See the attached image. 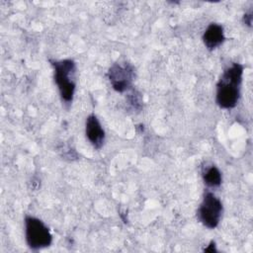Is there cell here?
<instances>
[{"instance_id": "obj_3", "label": "cell", "mask_w": 253, "mask_h": 253, "mask_svg": "<svg viewBox=\"0 0 253 253\" xmlns=\"http://www.w3.org/2000/svg\"><path fill=\"white\" fill-rule=\"evenodd\" d=\"M25 235L28 246L33 250L48 247L52 242V235L47 226L35 216L25 217Z\"/></svg>"}, {"instance_id": "obj_4", "label": "cell", "mask_w": 253, "mask_h": 253, "mask_svg": "<svg viewBox=\"0 0 253 253\" xmlns=\"http://www.w3.org/2000/svg\"><path fill=\"white\" fill-rule=\"evenodd\" d=\"M222 204L220 200L211 192L205 194L197 211V217L208 228H215L221 218Z\"/></svg>"}, {"instance_id": "obj_10", "label": "cell", "mask_w": 253, "mask_h": 253, "mask_svg": "<svg viewBox=\"0 0 253 253\" xmlns=\"http://www.w3.org/2000/svg\"><path fill=\"white\" fill-rule=\"evenodd\" d=\"M243 22L245 23V25H247L248 27L252 26V12L250 11L249 13L244 14L243 16Z\"/></svg>"}, {"instance_id": "obj_6", "label": "cell", "mask_w": 253, "mask_h": 253, "mask_svg": "<svg viewBox=\"0 0 253 253\" xmlns=\"http://www.w3.org/2000/svg\"><path fill=\"white\" fill-rule=\"evenodd\" d=\"M85 132L90 143L97 149L101 148L105 140V131L98 120V118L91 114L86 119Z\"/></svg>"}, {"instance_id": "obj_9", "label": "cell", "mask_w": 253, "mask_h": 253, "mask_svg": "<svg viewBox=\"0 0 253 253\" xmlns=\"http://www.w3.org/2000/svg\"><path fill=\"white\" fill-rule=\"evenodd\" d=\"M127 104L129 107L134 110L139 112L142 109V97L141 94L137 91H132L131 93L128 94L127 97Z\"/></svg>"}, {"instance_id": "obj_2", "label": "cell", "mask_w": 253, "mask_h": 253, "mask_svg": "<svg viewBox=\"0 0 253 253\" xmlns=\"http://www.w3.org/2000/svg\"><path fill=\"white\" fill-rule=\"evenodd\" d=\"M54 70V81L58 87L62 101L69 104L75 92L76 65L72 59L49 60Z\"/></svg>"}, {"instance_id": "obj_1", "label": "cell", "mask_w": 253, "mask_h": 253, "mask_svg": "<svg viewBox=\"0 0 253 253\" xmlns=\"http://www.w3.org/2000/svg\"><path fill=\"white\" fill-rule=\"evenodd\" d=\"M243 66L234 62L227 67L216 85L215 102L222 109H232L237 105L240 97Z\"/></svg>"}, {"instance_id": "obj_7", "label": "cell", "mask_w": 253, "mask_h": 253, "mask_svg": "<svg viewBox=\"0 0 253 253\" xmlns=\"http://www.w3.org/2000/svg\"><path fill=\"white\" fill-rule=\"evenodd\" d=\"M225 37L221 25L211 23L203 35V42L209 50H213L222 44Z\"/></svg>"}, {"instance_id": "obj_11", "label": "cell", "mask_w": 253, "mask_h": 253, "mask_svg": "<svg viewBox=\"0 0 253 253\" xmlns=\"http://www.w3.org/2000/svg\"><path fill=\"white\" fill-rule=\"evenodd\" d=\"M214 247H215V246H214V242H213V241H211L210 246H209L208 248H206L205 251H215V248H214Z\"/></svg>"}, {"instance_id": "obj_8", "label": "cell", "mask_w": 253, "mask_h": 253, "mask_svg": "<svg viewBox=\"0 0 253 253\" xmlns=\"http://www.w3.org/2000/svg\"><path fill=\"white\" fill-rule=\"evenodd\" d=\"M202 176H203L204 183L208 187L215 188L220 186L221 184V180H222L221 173L214 165L205 166L202 170Z\"/></svg>"}, {"instance_id": "obj_5", "label": "cell", "mask_w": 253, "mask_h": 253, "mask_svg": "<svg viewBox=\"0 0 253 253\" xmlns=\"http://www.w3.org/2000/svg\"><path fill=\"white\" fill-rule=\"evenodd\" d=\"M108 78L117 92L128 90L134 78V68L128 62L114 63L108 71Z\"/></svg>"}]
</instances>
